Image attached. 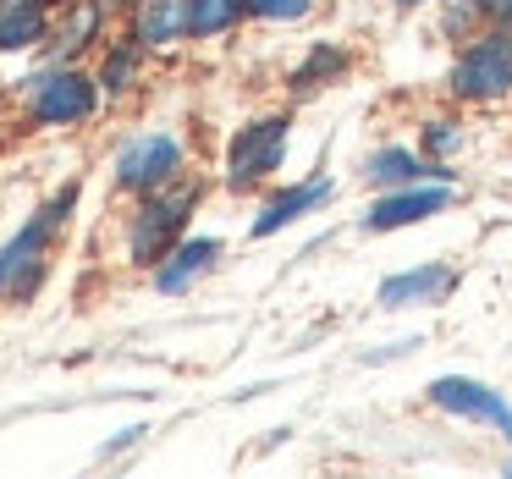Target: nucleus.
<instances>
[{
	"mask_svg": "<svg viewBox=\"0 0 512 479\" xmlns=\"http://www.w3.org/2000/svg\"><path fill=\"white\" fill-rule=\"evenodd\" d=\"M446 210V182L441 188H408V193H391V199H380L375 210L364 215L369 232H397V226H413L424 221V215Z\"/></svg>",
	"mask_w": 512,
	"mask_h": 479,
	"instance_id": "6e6552de",
	"label": "nucleus"
},
{
	"mask_svg": "<svg viewBox=\"0 0 512 479\" xmlns=\"http://www.w3.org/2000/svg\"><path fill=\"white\" fill-rule=\"evenodd\" d=\"M133 72H138V50H111L100 83H105V89H127V83H133Z\"/></svg>",
	"mask_w": 512,
	"mask_h": 479,
	"instance_id": "dca6fc26",
	"label": "nucleus"
},
{
	"mask_svg": "<svg viewBox=\"0 0 512 479\" xmlns=\"http://www.w3.org/2000/svg\"><path fill=\"white\" fill-rule=\"evenodd\" d=\"M199 204V188H155L144 199V210L133 215V237H127V254L138 265H160V259L177 248V232L188 226V210Z\"/></svg>",
	"mask_w": 512,
	"mask_h": 479,
	"instance_id": "f03ea898",
	"label": "nucleus"
},
{
	"mask_svg": "<svg viewBox=\"0 0 512 479\" xmlns=\"http://www.w3.org/2000/svg\"><path fill=\"white\" fill-rule=\"evenodd\" d=\"M78 204V182L72 188H61L56 199L45 204V210L34 215V221L23 226V232L12 237V243L0 248V298L23 303L28 292L39 287V276H45V254H50V237L67 226V210Z\"/></svg>",
	"mask_w": 512,
	"mask_h": 479,
	"instance_id": "f257e3e1",
	"label": "nucleus"
},
{
	"mask_svg": "<svg viewBox=\"0 0 512 479\" xmlns=\"http://www.w3.org/2000/svg\"><path fill=\"white\" fill-rule=\"evenodd\" d=\"M34 39H45V6H23V12L0 17V50H23Z\"/></svg>",
	"mask_w": 512,
	"mask_h": 479,
	"instance_id": "2eb2a0df",
	"label": "nucleus"
},
{
	"mask_svg": "<svg viewBox=\"0 0 512 479\" xmlns=\"http://www.w3.org/2000/svg\"><path fill=\"white\" fill-rule=\"evenodd\" d=\"M177 171H182V149L171 133H144L116 155V182H122L127 193H155V188H166Z\"/></svg>",
	"mask_w": 512,
	"mask_h": 479,
	"instance_id": "20e7f679",
	"label": "nucleus"
},
{
	"mask_svg": "<svg viewBox=\"0 0 512 479\" xmlns=\"http://www.w3.org/2000/svg\"><path fill=\"white\" fill-rule=\"evenodd\" d=\"M452 89L463 100H490L512 89V34H490L468 45V56L452 67Z\"/></svg>",
	"mask_w": 512,
	"mask_h": 479,
	"instance_id": "39448f33",
	"label": "nucleus"
},
{
	"mask_svg": "<svg viewBox=\"0 0 512 479\" xmlns=\"http://www.w3.org/2000/svg\"><path fill=\"white\" fill-rule=\"evenodd\" d=\"M402 6H413V0H402Z\"/></svg>",
	"mask_w": 512,
	"mask_h": 479,
	"instance_id": "412c9836",
	"label": "nucleus"
},
{
	"mask_svg": "<svg viewBox=\"0 0 512 479\" xmlns=\"http://www.w3.org/2000/svg\"><path fill=\"white\" fill-rule=\"evenodd\" d=\"M182 0H138V23H133V39L138 45H171L182 39Z\"/></svg>",
	"mask_w": 512,
	"mask_h": 479,
	"instance_id": "9b49d317",
	"label": "nucleus"
},
{
	"mask_svg": "<svg viewBox=\"0 0 512 479\" xmlns=\"http://www.w3.org/2000/svg\"><path fill=\"white\" fill-rule=\"evenodd\" d=\"M452 292V270L441 265H419V270H402V276L380 281V303L386 309H402V303H435Z\"/></svg>",
	"mask_w": 512,
	"mask_h": 479,
	"instance_id": "9d476101",
	"label": "nucleus"
},
{
	"mask_svg": "<svg viewBox=\"0 0 512 479\" xmlns=\"http://www.w3.org/2000/svg\"><path fill=\"white\" fill-rule=\"evenodd\" d=\"M479 6H485L496 23H512V0H479Z\"/></svg>",
	"mask_w": 512,
	"mask_h": 479,
	"instance_id": "6ab92c4d",
	"label": "nucleus"
},
{
	"mask_svg": "<svg viewBox=\"0 0 512 479\" xmlns=\"http://www.w3.org/2000/svg\"><path fill=\"white\" fill-rule=\"evenodd\" d=\"M94 111V83L72 67H56V72H39L28 78V116L39 127H72V122H89Z\"/></svg>",
	"mask_w": 512,
	"mask_h": 479,
	"instance_id": "7ed1b4c3",
	"label": "nucleus"
},
{
	"mask_svg": "<svg viewBox=\"0 0 512 479\" xmlns=\"http://www.w3.org/2000/svg\"><path fill=\"white\" fill-rule=\"evenodd\" d=\"M243 17V0H182V28L193 39H215Z\"/></svg>",
	"mask_w": 512,
	"mask_h": 479,
	"instance_id": "ddd939ff",
	"label": "nucleus"
},
{
	"mask_svg": "<svg viewBox=\"0 0 512 479\" xmlns=\"http://www.w3.org/2000/svg\"><path fill=\"white\" fill-rule=\"evenodd\" d=\"M424 144H430L435 155H452V149H457V127L452 122H430V127H424Z\"/></svg>",
	"mask_w": 512,
	"mask_h": 479,
	"instance_id": "a211bd4d",
	"label": "nucleus"
},
{
	"mask_svg": "<svg viewBox=\"0 0 512 479\" xmlns=\"http://www.w3.org/2000/svg\"><path fill=\"white\" fill-rule=\"evenodd\" d=\"M243 12H254V17H276V23H287V17H303V12H309V0H243Z\"/></svg>",
	"mask_w": 512,
	"mask_h": 479,
	"instance_id": "f3484780",
	"label": "nucleus"
},
{
	"mask_svg": "<svg viewBox=\"0 0 512 479\" xmlns=\"http://www.w3.org/2000/svg\"><path fill=\"white\" fill-rule=\"evenodd\" d=\"M430 397H435V408L463 413V419H485V424H496V430L512 435V408H507V402H501L490 386H479V380L446 375V380H435V386H430Z\"/></svg>",
	"mask_w": 512,
	"mask_h": 479,
	"instance_id": "0eeeda50",
	"label": "nucleus"
},
{
	"mask_svg": "<svg viewBox=\"0 0 512 479\" xmlns=\"http://www.w3.org/2000/svg\"><path fill=\"white\" fill-rule=\"evenodd\" d=\"M23 6H45V0H0V17H6V12H23Z\"/></svg>",
	"mask_w": 512,
	"mask_h": 479,
	"instance_id": "aec40b11",
	"label": "nucleus"
},
{
	"mask_svg": "<svg viewBox=\"0 0 512 479\" xmlns=\"http://www.w3.org/2000/svg\"><path fill=\"white\" fill-rule=\"evenodd\" d=\"M281 149H287V122H254L232 138V155H226V177L232 188H248V182L270 177L281 166Z\"/></svg>",
	"mask_w": 512,
	"mask_h": 479,
	"instance_id": "423d86ee",
	"label": "nucleus"
},
{
	"mask_svg": "<svg viewBox=\"0 0 512 479\" xmlns=\"http://www.w3.org/2000/svg\"><path fill=\"white\" fill-rule=\"evenodd\" d=\"M325 193H331V182H309V188H292V193H281V199H270L254 221V237H270V232H281V226H292L303 210H314Z\"/></svg>",
	"mask_w": 512,
	"mask_h": 479,
	"instance_id": "f8f14e48",
	"label": "nucleus"
},
{
	"mask_svg": "<svg viewBox=\"0 0 512 479\" xmlns=\"http://www.w3.org/2000/svg\"><path fill=\"white\" fill-rule=\"evenodd\" d=\"M369 177H375V182H386V188H402V182H424V177L446 182V177H452V171L419 166V160H413V155H402V149H380V155L369 160Z\"/></svg>",
	"mask_w": 512,
	"mask_h": 479,
	"instance_id": "4468645a",
	"label": "nucleus"
},
{
	"mask_svg": "<svg viewBox=\"0 0 512 479\" xmlns=\"http://www.w3.org/2000/svg\"><path fill=\"white\" fill-rule=\"evenodd\" d=\"M215 254H221V243H215V237H188V243H177L166 259H160L155 287L160 292H182L193 276H204V270L215 265Z\"/></svg>",
	"mask_w": 512,
	"mask_h": 479,
	"instance_id": "1a4fd4ad",
	"label": "nucleus"
}]
</instances>
